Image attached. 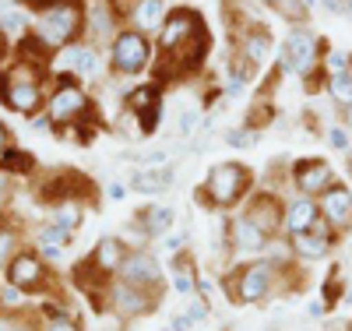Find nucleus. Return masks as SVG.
<instances>
[{
    "instance_id": "1",
    "label": "nucleus",
    "mask_w": 352,
    "mask_h": 331,
    "mask_svg": "<svg viewBox=\"0 0 352 331\" xmlns=\"http://www.w3.org/2000/svg\"><path fill=\"white\" fill-rule=\"evenodd\" d=\"M243 184H247V173H243L240 166L226 162V166H215V169H212V176H208V194H212V201H219V204H232V201L243 194Z\"/></svg>"
},
{
    "instance_id": "2",
    "label": "nucleus",
    "mask_w": 352,
    "mask_h": 331,
    "mask_svg": "<svg viewBox=\"0 0 352 331\" xmlns=\"http://www.w3.org/2000/svg\"><path fill=\"white\" fill-rule=\"evenodd\" d=\"M74 32H78V11H74V8H53V11H46V18L39 21V36H43V43H50V46L67 43Z\"/></svg>"
},
{
    "instance_id": "3",
    "label": "nucleus",
    "mask_w": 352,
    "mask_h": 331,
    "mask_svg": "<svg viewBox=\"0 0 352 331\" xmlns=\"http://www.w3.org/2000/svg\"><path fill=\"white\" fill-rule=\"evenodd\" d=\"M320 212H324V219L331 222L335 233L352 229V194L342 184L331 187V191H324V194H320Z\"/></svg>"
},
{
    "instance_id": "4",
    "label": "nucleus",
    "mask_w": 352,
    "mask_h": 331,
    "mask_svg": "<svg viewBox=\"0 0 352 331\" xmlns=\"http://www.w3.org/2000/svg\"><path fill=\"white\" fill-rule=\"evenodd\" d=\"M148 60V46H144V39L138 32H124L116 36L113 43V64L120 71H141V64Z\"/></svg>"
},
{
    "instance_id": "5",
    "label": "nucleus",
    "mask_w": 352,
    "mask_h": 331,
    "mask_svg": "<svg viewBox=\"0 0 352 331\" xmlns=\"http://www.w3.org/2000/svg\"><path fill=\"white\" fill-rule=\"evenodd\" d=\"M296 184H300V191H307V194H324V191L335 187V173H331V166H328L324 159H310V162H300Z\"/></svg>"
},
{
    "instance_id": "6",
    "label": "nucleus",
    "mask_w": 352,
    "mask_h": 331,
    "mask_svg": "<svg viewBox=\"0 0 352 331\" xmlns=\"http://www.w3.org/2000/svg\"><path fill=\"white\" fill-rule=\"evenodd\" d=\"M8 103H11L14 109H36L39 88L32 85V71L18 67V71L11 74V81H8Z\"/></svg>"
},
{
    "instance_id": "7",
    "label": "nucleus",
    "mask_w": 352,
    "mask_h": 331,
    "mask_svg": "<svg viewBox=\"0 0 352 331\" xmlns=\"http://www.w3.org/2000/svg\"><path fill=\"white\" fill-rule=\"evenodd\" d=\"M310 60H314V39L307 32H292L285 39V50H282V67H289V71H310Z\"/></svg>"
},
{
    "instance_id": "8",
    "label": "nucleus",
    "mask_w": 352,
    "mask_h": 331,
    "mask_svg": "<svg viewBox=\"0 0 352 331\" xmlns=\"http://www.w3.org/2000/svg\"><path fill=\"white\" fill-rule=\"evenodd\" d=\"M268 286H272V268L268 264H250V268H243V272H240L236 292H240V299L254 303V299H261L264 292H268Z\"/></svg>"
},
{
    "instance_id": "9",
    "label": "nucleus",
    "mask_w": 352,
    "mask_h": 331,
    "mask_svg": "<svg viewBox=\"0 0 352 331\" xmlns=\"http://www.w3.org/2000/svg\"><path fill=\"white\" fill-rule=\"evenodd\" d=\"M194 32H197V18H194L190 11H176V14L169 18V25L162 28V46H166V50H180L184 39L194 36Z\"/></svg>"
},
{
    "instance_id": "10",
    "label": "nucleus",
    "mask_w": 352,
    "mask_h": 331,
    "mask_svg": "<svg viewBox=\"0 0 352 331\" xmlns=\"http://www.w3.org/2000/svg\"><path fill=\"white\" fill-rule=\"evenodd\" d=\"M120 272H124V282L127 286H152L159 279V264L148 254H134V257L124 261Z\"/></svg>"
},
{
    "instance_id": "11",
    "label": "nucleus",
    "mask_w": 352,
    "mask_h": 331,
    "mask_svg": "<svg viewBox=\"0 0 352 331\" xmlns=\"http://www.w3.org/2000/svg\"><path fill=\"white\" fill-rule=\"evenodd\" d=\"M285 226H289L292 236H296V233H310V229L317 226V204H314L310 197L292 201L289 212H285Z\"/></svg>"
},
{
    "instance_id": "12",
    "label": "nucleus",
    "mask_w": 352,
    "mask_h": 331,
    "mask_svg": "<svg viewBox=\"0 0 352 331\" xmlns=\"http://www.w3.org/2000/svg\"><path fill=\"white\" fill-rule=\"evenodd\" d=\"M11 282H14L18 289H39V286H43V264H39V257L21 254V257L11 264Z\"/></svg>"
},
{
    "instance_id": "13",
    "label": "nucleus",
    "mask_w": 352,
    "mask_h": 331,
    "mask_svg": "<svg viewBox=\"0 0 352 331\" xmlns=\"http://www.w3.org/2000/svg\"><path fill=\"white\" fill-rule=\"evenodd\" d=\"M81 106H85L81 88H78V85H60V92L53 96V106H50V113H53V120H71V116H74Z\"/></svg>"
},
{
    "instance_id": "14",
    "label": "nucleus",
    "mask_w": 352,
    "mask_h": 331,
    "mask_svg": "<svg viewBox=\"0 0 352 331\" xmlns=\"http://www.w3.org/2000/svg\"><path fill=\"white\" fill-rule=\"evenodd\" d=\"M292 247H296V254L317 261V257H324V254H328V236H324V233H317V226H314L310 233H296V236H292Z\"/></svg>"
},
{
    "instance_id": "15",
    "label": "nucleus",
    "mask_w": 352,
    "mask_h": 331,
    "mask_svg": "<svg viewBox=\"0 0 352 331\" xmlns=\"http://www.w3.org/2000/svg\"><path fill=\"white\" fill-rule=\"evenodd\" d=\"M261 233H272L275 226H278V219H282V212H278V204L272 201V197H261V201H254V208H250V215H247Z\"/></svg>"
},
{
    "instance_id": "16",
    "label": "nucleus",
    "mask_w": 352,
    "mask_h": 331,
    "mask_svg": "<svg viewBox=\"0 0 352 331\" xmlns=\"http://www.w3.org/2000/svg\"><path fill=\"white\" fill-rule=\"evenodd\" d=\"M131 106L138 109V116L144 113L141 127H144V131H152V127H155V120H159V109H155V88H141V92H134V96H131Z\"/></svg>"
},
{
    "instance_id": "17",
    "label": "nucleus",
    "mask_w": 352,
    "mask_h": 331,
    "mask_svg": "<svg viewBox=\"0 0 352 331\" xmlns=\"http://www.w3.org/2000/svg\"><path fill=\"white\" fill-rule=\"evenodd\" d=\"M232 239H236V250H257L264 244V233L250 219H236V226H232Z\"/></svg>"
},
{
    "instance_id": "18",
    "label": "nucleus",
    "mask_w": 352,
    "mask_h": 331,
    "mask_svg": "<svg viewBox=\"0 0 352 331\" xmlns=\"http://www.w3.org/2000/svg\"><path fill=\"white\" fill-rule=\"evenodd\" d=\"M113 299H116V307H120L124 314H138V310H144V296H138L134 286H127V282H120V286L113 289Z\"/></svg>"
},
{
    "instance_id": "19",
    "label": "nucleus",
    "mask_w": 352,
    "mask_h": 331,
    "mask_svg": "<svg viewBox=\"0 0 352 331\" xmlns=\"http://www.w3.org/2000/svg\"><path fill=\"white\" fill-rule=\"evenodd\" d=\"M134 18H138L141 28H155L162 21V0H138Z\"/></svg>"
},
{
    "instance_id": "20",
    "label": "nucleus",
    "mask_w": 352,
    "mask_h": 331,
    "mask_svg": "<svg viewBox=\"0 0 352 331\" xmlns=\"http://www.w3.org/2000/svg\"><path fill=\"white\" fill-rule=\"evenodd\" d=\"M328 88H331V96H335L338 103H345V106L352 103V60H349V67H345V71L331 74Z\"/></svg>"
},
{
    "instance_id": "21",
    "label": "nucleus",
    "mask_w": 352,
    "mask_h": 331,
    "mask_svg": "<svg viewBox=\"0 0 352 331\" xmlns=\"http://www.w3.org/2000/svg\"><path fill=\"white\" fill-rule=\"evenodd\" d=\"M64 67H78L81 74H96V53L92 50H67Z\"/></svg>"
},
{
    "instance_id": "22",
    "label": "nucleus",
    "mask_w": 352,
    "mask_h": 331,
    "mask_svg": "<svg viewBox=\"0 0 352 331\" xmlns=\"http://www.w3.org/2000/svg\"><path fill=\"white\" fill-rule=\"evenodd\" d=\"M169 180H173V173H166V169H159V173H138L134 176V187L138 191H166Z\"/></svg>"
},
{
    "instance_id": "23",
    "label": "nucleus",
    "mask_w": 352,
    "mask_h": 331,
    "mask_svg": "<svg viewBox=\"0 0 352 331\" xmlns=\"http://www.w3.org/2000/svg\"><path fill=\"white\" fill-rule=\"evenodd\" d=\"M169 222H173L169 208H148L144 212V233H162V229H169Z\"/></svg>"
},
{
    "instance_id": "24",
    "label": "nucleus",
    "mask_w": 352,
    "mask_h": 331,
    "mask_svg": "<svg viewBox=\"0 0 352 331\" xmlns=\"http://www.w3.org/2000/svg\"><path fill=\"white\" fill-rule=\"evenodd\" d=\"M272 4L282 11V14H289L292 21H303V14H307V8H303V0H272Z\"/></svg>"
},
{
    "instance_id": "25",
    "label": "nucleus",
    "mask_w": 352,
    "mask_h": 331,
    "mask_svg": "<svg viewBox=\"0 0 352 331\" xmlns=\"http://www.w3.org/2000/svg\"><path fill=\"white\" fill-rule=\"evenodd\" d=\"M116 261H120V244H113V239H106V244L99 247V264L109 272V268H113Z\"/></svg>"
},
{
    "instance_id": "26",
    "label": "nucleus",
    "mask_w": 352,
    "mask_h": 331,
    "mask_svg": "<svg viewBox=\"0 0 352 331\" xmlns=\"http://www.w3.org/2000/svg\"><path fill=\"white\" fill-rule=\"evenodd\" d=\"M264 53H268V36H250L247 39V56L250 60H261Z\"/></svg>"
},
{
    "instance_id": "27",
    "label": "nucleus",
    "mask_w": 352,
    "mask_h": 331,
    "mask_svg": "<svg viewBox=\"0 0 352 331\" xmlns=\"http://www.w3.org/2000/svg\"><path fill=\"white\" fill-rule=\"evenodd\" d=\"M257 141V134H250V131H236V134H229V145H236V148H247V145H254Z\"/></svg>"
},
{
    "instance_id": "28",
    "label": "nucleus",
    "mask_w": 352,
    "mask_h": 331,
    "mask_svg": "<svg viewBox=\"0 0 352 331\" xmlns=\"http://www.w3.org/2000/svg\"><path fill=\"white\" fill-rule=\"evenodd\" d=\"M176 289H180V292H190V289H194V282H190V272H187V268H176Z\"/></svg>"
},
{
    "instance_id": "29",
    "label": "nucleus",
    "mask_w": 352,
    "mask_h": 331,
    "mask_svg": "<svg viewBox=\"0 0 352 331\" xmlns=\"http://www.w3.org/2000/svg\"><path fill=\"white\" fill-rule=\"evenodd\" d=\"M328 141H331L335 148H349V134H345V131H338V127L328 134Z\"/></svg>"
},
{
    "instance_id": "30",
    "label": "nucleus",
    "mask_w": 352,
    "mask_h": 331,
    "mask_svg": "<svg viewBox=\"0 0 352 331\" xmlns=\"http://www.w3.org/2000/svg\"><path fill=\"white\" fill-rule=\"evenodd\" d=\"M0 331H28L21 321H14V317H8V321H0Z\"/></svg>"
},
{
    "instance_id": "31",
    "label": "nucleus",
    "mask_w": 352,
    "mask_h": 331,
    "mask_svg": "<svg viewBox=\"0 0 352 331\" xmlns=\"http://www.w3.org/2000/svg\"><path fill=\"white\" fill-rule=\"evenodd\" d=\"M8 250H11V236H8V233H0V261L8 257Z\"/></svg>"
},
{
    "instance_id": "32",
    "label": "nucleus",
    "mask_w": 352,
    "mask_h": 331,
    "mask_svg": "<svg viewBox=\"0 0 352 331\" xmlns=\"http://www.w3.org/2000/svg\"><path fill=\"white\" fill-rule=\"evenodd\" d=\"M4 28H11V32H14V28H21V18L18 14H8L4 18Z\"/></svg>"
},
{
    "instance_id": "33",
    "label": "nucleus",
    "mask_w": 352,
    "mask_h": 331,
    "mask_svg": "<svg viewBox=\"0 0 352 331\" xmlns=\"http://www.w3.org/2000/svg\"><path fill=\"white\" fill-rule=\"evenodd\" d=\"M50 331H74V328H71L67 321H53V324H50Z\"/></svg>"
},
{
    "instance_id": "34",
    "label": "nucleus",
    "mask_w": 352,
    "mask_h": 331,
    "mask_svg": "<svg viewBox=\"0 0 352 331\" xmlns=\"http://www.w3.org/2000/svg\"><path fill=\"white\" fill-rule=\"evenodd\" d=\"M4 134H8V131H4V127H0V159H4V156H8V138H4Z\"/></svg>"
},
{
    "instance_id": "35",
    "label": "nucleus",
    "mask_w": 352,
    "mask_h": 331,
    "mask_svg": "<svg viewBox=\"0 0 352 331\" xmlns=\"http://www.w3.org/2000/svg\"><path fill=\"white\" fill-rule=\"evenodd\" d=\"M109 197H113V201H120V197H124V187H120V184H113V187H109Z\"/></svg>"
},
{
    "instance_id": "36",
    "label": "nucleus",
    "mask_w": 352,
    "mask_h": 331,
    "mask_svg": "<svg viewBox=\"0 0 352 331\" xmlns=\"http://www.w3.org/2000/svg\"><path fill=\"white\" fill-rule=\"evenodd\" d=\"M345 124H349V127H352V103H349V106H345Z\"/></svg>"
},
{
    "instance_id": "37",
    "label": "nucleus",
    "mask_w": 352,
    "mask_h": 331,
    "mask_svg": "<svg viewBox=\"0 0 352 331\" xmlns=\"http://www.w3.org/2000/svg\"><path fill=\"white\" fill-rule=\"evenodd\" d=\"M0 194H4V180H0Z\"/></svg>"
},
{
    "instance_id": "38",
    "label": "nucleus",
    "mask_w": 352,
    "mask_h": 331,
    "mask_svg": "<svg viewBox=\"0 0 352 331\" xmlns=\"http://www.w3.org/2000/svg\"><path fill=\"white\" fill-rule=\"evenodd\" d=\"M345 8H352V0H345Z\"/></svg>"
},
{
    "instance_id": "39",
    "label": "nucleus",
    "mask_w": 352,
    "mask_h": 331,
    "mask_svg": "<svg viewBox=\"0 0 352 331\" xmlns=\"http://www.w3.org/2000/svg\"><path fill=\"white\" fill-rule=\"evenodd\" d=\"M349 166H352V152H349Z\"/></svg>"
},
{
    "instance_id": "40",
    "label": "nucleus",
    "mask_w": 352,
    "mask_h": 331,
    "mask_svg": "<svg viewBox=\"0 0 352 331\" xmlns=\"http://www.w3.org/2000/svg\"><path fill=\"white\" fill-rule=\"evenodd\" d=\"M307 4H314V0H307Z\"/></svg>"
},
{
    "instance_id": "41",
    "label": "nucleus",
    "mask_w": 352,
    "mask_h": 331,
    "mask_svg": "<svg viewBox=\"0 0 352 331\" xmlns=\"http://www.w3.org/2000/svg\"><path fill=\"white\" fill-rule=\"evenodd\" d=\"M349 331H352V328H349Z\"/></svg>"
}]
</instances>
